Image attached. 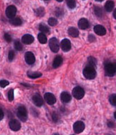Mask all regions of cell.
I'll use <instances>...</instances> for the list:
<instances>
[{
    "mask_svg": "<svg viewBox=\"0 0 116 135\" xmlns=\"http://www.w3.org/2000/svg\"><path fill=\"white\" fill-rule=\"evenodd\" d=\"M83 74L84 76L87 79H93L96 76V71L94 67H91L87 65L85 67L83 71Z\"/></svg>",
    "mask_w": 116,
    "mask_h": 135,
    "instance_id": "6da1fadb",
    "label": "cell"
},
{
    "mask_svg": "<svg viewBox=\"0 0 116 135\" xmlns=\"http://www.w3.org/2000/svg\"><path fill=\"white\" fill-rule=\"evenodd\" d=\"M17 116L23 122H26L27 119V112L26 107L23 105H20L17 110Z\"/></svg>",
    "mask_w": 116,
    "mask_h": 135,
    "instance_id": "7a4b0ae2",
    "label": "cell"
},
{
    "mask_svg": "<svg viewBox=\"0 0 116 135\" xmlns=\"http://www.w3.org/2000/svg\"><path fill=\"white\" fill-rule=\"evenodd\" d=\"M115 64L114 63L108 62L105 64V71L106 75L108 76H113L115 73Z\"/></svg>",
    "mask_w": 116,
    "mask_h": 135,
    "instance_id": "3957f363",
    "label": "cell"
},
{
    "mask_svg": "<svg viewBox=\"0 0 116 135\" xmlns=\"http://www.w3.org/2000/svg\"><path fill=\"white\" fill-rule=\"evenodd\" d=\"M72 95L77 99H81L84 97L85 90L82 87L77 86L72 90Z\"/></svg>",
    "mask_w": 116,
    "mask_h": 135,
    "instance_id": "277c9868",
    "label": "cell"
},
{
    "mask_svg": "<svg viewBox=\"0 0 116 135\" xmlns=\"http://www.w3.org/2000/svg\"><path fill=\"white\" fill-rule=\"evenodd\" d=\"M49 47L53 52L57 53L58 52L60 46H59V42L57 39L56 38H52L50 39L49 42Z\"/></svg>",
    "mask_w": 116,
    "mask_h": 135,
    "instance_id": "5b68a950",
    "label": "cell"
},
{
    "mask_svg": "<svg viewBox=\"0 0 116 135\" xmlns=\"http://www.w3.org/2000/svg\"><path fill=\"white\" fill-rule=\"evenodd\" d=\"M16 13H17V8L14 6H10L9 7H7L6 10V16L9 19L15 18Z\"/></svg>",
    "mask_w": 116,
    "mask_h": 135,
    "instance_id": "8992f818",
    "label": "cell"
},
{
    "mask_svg": "<svg viewBox=\"0 0 116 135\" xmlns=\"http://www.w3.org/2000/svg\"><path fill=\"white\" fill-rule=\"evenodd\" d=\"M85 125L82 121H77L73 126V129L77 134L80 133L85 130Z\"/></svg>",
    "mask_w": 116,
    "mask_h": 135,
    "instance_id": "52a82bcc",
    "label": "cell"
},
{
    "mask_svg": "<svg viewBox=\"0 0 116 135\" xmlns=\"http://www.w3.org/2000/svg\"><path fill=\"white\" fill-rule=\"evenodd\" d=\"M25 61L26 63L29 65L34 64L35 62V58L34 54L32 52H27L26 53L25 56H24Z\"/></svg>",
    "mask_w": 116,
    "mask_h": 135,
    "instance_id": "ba28073f",
    "label": "cell"
},
{
    "mask_svg": "<svg viewBox=\"0 0 116 135\" xmlns=\"http://www.w3.org/2000/svg\"><path fill=\"white\" fill-rule=\"evenodd\" d=\"M10 128L14 132H17L21 128V124L18 120L16 119H12L9 122Z\"/></svg>",
    "mask_w": 116,
    "mask_h": 135,
    "instance_id": "9c48e42d",
    "label": "cell"
},
{
    "mask_svg": "<svg viewBox=\"0 0 116 135\" xmlns=\"http://www.w3.org/2000/svg\"><path fill=\"white\" fill-rule=\"evenodd\" d=\"M44 97L46 102L49 105H53L56 103V98L52 93H46L44 94Z\"/></svg>",
    "mask_w": 116,
    "mask_h": 135,
    "instance_id": "30bf717a",
    "label": "cell"
},
{
    "mask_svg": "<svg viewBox=\"0 0 116 135\" xmlns=\"http://www.w3.org/2000/svg\"><path fill=\"white\" fill-rule=\"evenodd\" d=\"M61 47H62V50L65 52L69 51L71 48V44L70 41L66 38L62 40V42H61Z\"/></svg>",
    "mask_w": 116,
    "mask_h": 135,
    "instance_id": "8fae6325",
    "label": "cell"
},
{
    "mask_svg": "<svg viewBox=\"0 0 116 135\" xmlns=\"http://www.w3.org/2000/svg\"><path fill=\"white\" fill-rule=\"evenodd\" d=\"M32 101L34 104L37 107H41L43 104V100L39 94L36 93L32 97Z\"/></svg>",
    "mask_w": 116,
    "mask_h": 135,
    "instance_id": "7c38bea8",
    "label": "cell"
},
{
    "mask_svg": "<svg viewBox=\"0 0 116 135\" xmlns=\"http://www.w3.org/2000/svg\"><path fill=\"white\" fill-rule=\"evenodd\" d=\"M78 27L81 30H86L89 27V23L88 20L86 18H81L78 22Z\"/></svg>",
    "mask_w": 116,
    "mask_h": 135,
    "instance_id": "4fadbf2b",
    "label": "cell"
},
{
    "mask_svg": "<svg viewBox=\"0 0 116 135\" xmlns=\"http://www.w3.org/2000/svg\"><path fill=\"white\" fill-rule=\"evenodd\" d=\"M94 30L95 33L97 34L99 36L105 35L106 33V28L103 27V26L101 25L95 26L94 28Z\"/></svg>",
    "mask_w": 116,
    "mask_h": 135,
    "instance_id": "5bb4252c",
    "label": "cell"
},
{
    "mask_svg": "<svg viewBox=\"0 0 116 135\" xmlns=\"http://www.w3.org/2000/svg\"><path fill=\"white\" fill-rule=\"evenodd\" d=\"M21 41L24 44L29 45L32 44V42L34 41V38L33 36L31 35L26 34L22 37Z\"/></svg>",
    "mask_w": 116,
    "mask_h": 135,
    "instance_id": "9a60e30c",
    "label": "cell"
},
{
    "mask_svg": "<svg viewBox=\"0 0 116 135\" xmlns=\"http://www.w3.org/2000/svg\"><path fill=\"white\" fill-rule=\"evenodd\" d=\"M60 97L62 101L64 103H69L71 100V96L70 95L69 93L66 91L62 92V94H61Z\"/></svg>",
    "mask_w": 116,
    "mask_h": 135,
    "instance_id": "2e32d148",
    "label": "cell"
},
{
    "mask_svg": "<svg viewBox=\"0 0 116 135\" xmlns=\"http://www.w3.org/2000/svg\"><path fill=\"white\" fill-rule=\"evenodd\" d=\"M63 62V58L61 56H57L55 58L54 62H53L52 66L54 69L58 68V67H60L61 65H62Z\"/></svg>",
    "mask_w": 116,
    "mask_h": 135,
    "instance_id": "e0dca14e",
    "label": "cell"
},
{
    "mask_svg": "<svg viewBox=\"0 0 116 135\" xmlns=\"http://www.w3.org/2000/svg\"><path fill=\"white\" fill-rule=\"evenodd\" d=\"M68 33L73 38H77L79 35L78 30L76 27H71L68 28Z\"/></svg>",
    "mask_w": 116,
    "mask_h": 135,
    "instance_id": "ac0fdd59",
    "label": "cell"
},
{
    "mask_svg": "<svg viewBox=\"0 0 116 135\" xmlns=\"http://www.w3.org/2000/svg\"><path fill=\"white\" fill-rule=\"evenodd\" d=\"M114 2L112 1V0H108V1H106V3L105 4V10L107 12H110L113 11V9H114Z\"/></svg>",
    "mask_w": 116,
    "mask_h": 135,
    "instance_id": "d6986e66",
    "label": "cell"
},
{
    "mask_svg": "<svg viewBox=\"0 0 116 135\" xmlns=\"http://www.w3.org/2000/svg\"><path fill=\"white\" fill-rule=\"evenodd\" d=\"M42 74L40 72H38V71H28L27 72V76H29L30 78L32 79H35L38 78H40Z\"/></svg>",
    "mask_w": 116,
    "mask_h": 135,
    "instance_id": "ffe728a7",
    "label": "cell"
},
{
    "mask_svg": "<svg viewBox=\"0 0 116 135\" xmlns=\"http://www.w3.org/2000/svg\"><path fill=\"white\" fill-rule=\"evenodd\" d=\"M10 23L15 26H19L22 24V20L20 18H13L10 20Z\"/></svg>",
    "mask_w": 116,
    "mask_h": 135,
    "instance_id": "44dd1931",
    "label": "cell"
},
{
    "mask_svg": "<svg viewBox=\"0 0 116 135\" xmlns=\"http://www.w3.org/2000/svg\"><path fill=\"white\" fill-rule=\"evenodd\" d=\"M35 13L36 16H37L38 17H43V16L45 15V9L43 7H38L36 9H35Z\"/></svg>",
    "mask_w": 116,
    "mask_h": 135,
    "instance_id": "7402d4cb",
    "label": "cell"
},
{
    "mask_svg": "<svg viewBox=\"0 0 116 135\" xmlns=\"http://www.w3.org/2000/svg\"><path fill=\"white\" fill-rule=\"evenodd\" d=\"M87 62H88V64H87L88 65H90V66L94 67V68L97 67V60L92 56L89 57L88 59H87Z\"/></svg>",
    "mask_w": 116,
    "mask_h": 135,
    "instance_id": "603a6c76",
    "label": "cell"
},
{
    "mask_svg": "<svg viewBox=\"0 0 116 135\" xmlns=\"http://www.w3.org/2000/svg\"><path fill=\"white\" fill-rule=\"evenodd\" d=\"M38 40L41 44H46L47 42V37L43 33H40L38 35Z\"/></svg>",
    "mask_w": 116,
    "mask_h": 135,
    "instance_id": "cb8c5ba5",
    "label": "cell"
},
{
    "mask_svg": "<svg viewBox=\"0 0 116 135\" xmlns=\"http://www.w3.org/2000/svg\"><path fill=\"white\" fill-rule=\"evenodd\" d=\"M39 30L43 33H48L50 32V29L48 26L44 24H41L39 26Z\"/></svg>",
    "mask_w": 116,
    "mask_h": 135,
    "instance_id": "d4e9b609",
    "label": "cell"
},
{
    "mask_svg": "<svg viewBox=\"0 0 116 135\" xmlns=\"http://www.w3.org/2000/svg\"><path fill=\"white\" fill-rule=\"evenodd\" d=\"M94 13L98 17H101L103 14L102 9L99 6H95L94 7Z\"/></svg>",
    "mask_w": 116,
    "mask_h": 135,
    "instance_id": "484cf974",
    "label": "cell"
},
{
    "mask_svg": "<svg viewBox=\"0 0 116 135\" xmlns=\"http://www.w3.org/2000/svg\"><path fill=\"white\" fill-rule=\"evenodd\" d=\"M66 3L68 7L71 9H74L76 6V0H66Z\"/></svg>",
    "mask_w": 116,
    "mask_h": 135,
    "instance_id": "4316f807",
    "label": "cell"
},
{
    "mask_svg": "<svg viewBox=\"0 0 116 135\" xmlns=\"http://www.w3.org/2000/svg\"><path fill=\"white\" fill-rule=\"evenodd\" d=\"M14 47L18 51H21L23 49V45L18 40L15 41V42H14Z\"/></svg>",
    "mask_w": 116,
    "mask_h": 135,
    "instance_id": "83f0119b",
    "label": "cell"
},
{
    "mask_svg": "<svg viewBox=\"0 0 116 135\" xmlns=\"http://www.w3.org/2000/svg\"><path fill=\"white\" fill-rule=\"evenodd\" d=\"M109 101L112 105L116 106V95L115 94H113L111 95L109 98Z\"/></svg>",
    "mask_w": 116,
    "mask_h": 135,
    "instance_id": "f1b7e54d",
    "label": "cell"
},
{
    "mask_svg": "<svg viewBox=\"0 0 116 135\" xmlns=\"http://www.w3.org/2000/svg\"><path fill=\"white\" fill-rule=\"evenodd\" d=\"M55 15L57 16V17H61V16H62L64 15L63 11L62 8L60 7L57 8L55 9Z\"/></svg>",
    "mask_w": 116,
    "mask_h": 135,
    "instance_id": "f546056e",
    "label": "cell"
},
{
    "mask_svg": "<svg viewBox=\"0 0 116 135\" xmlns=\"http://www.w3.org/2000/svg\"><path fill=\"white\" fill-rule=\"evenodd\" d=\"M58 23L57 20L54 18H50L48 20V24H49L50 26H56Z\"/></svg>",
    "mask_w": 116,
    "mask_h": 135,
    "instance_id": "4dcf8cb0",
    "label": "cell"
},
{
    "mask_svg": "<svg viewBox=\"0 0 116 135\" xmlns=\"http://www.w3.org/2000/svg\"><path fill=\"white\" fill-rule=\"evenodd\" d=\"M8 99L10 101H13L14 99V93H13V90L11 89L8 93Z\"/></svg>",
    "mask_w": 116,
    "mask_h": 135,
    "instance_id": "1f68e13d",
    "label": "cell"
},
{
    "mask_svg": "<svg viewBox=\"0 0 116 135\" xmlns=\"http://www.w3.org/2000/svg\"><path fill=\"white\" fill-rule=\"evenodd\" d=\"M14 58H15V52L13 50H10L8 54V58L10 61H12L13 60Z\"/></svg>",
    "mask_w": 116,
    "mask_h": 135,
    "instance_id": "d6a6232c",
    "label": "cell"
},
{
    "mask_svg": "<svg viewBox=\"0 0 116 135\" xmlns=\"http://www.w3.org/2000/svg\"><path fill=\"white\" fill-rule=\"evenodd\" d=\"M52 118L53 121L55 122H57L59 120V116L58 114L56 113V112H53V113L52 114Z\"/></svg>",
    "mask_w": 116,
    "mask_h": 135,
    "instance_id": "836d02e7",
    "label": "cell"
},
{
    "mask_svg": "<svg viewBox=\"0 0 116 135\" xmlns=\"http://www.w3.org/2000/svg\"><path fill=\"white\" fill-rule=\"evenodd\" d=\"M9 84V81L6 80H2L0 81V87L2 88H4L6 86H7Z\"/></svg>",
    "mask_w": 116,
    "mask_h": 135,
    "instance_id": "e575fe53",
    "label": "cell"
},
{
    "mask_svg": "<svg viewBox=\"0 0 116 135\" xmlns=\"http://www.w3.org/2000/svg\"><path fill=\"white\" fill-rule=\"evenodd\" d=\"M4 38L5 40L7 42H11L12 41L11 36L10 35L9 33H4Z\"/></svg>",
    "mask_w": 116,
    "mask_h": 135,
    "instance_id": "d590c367",
    "label": "cell"
},
{
    "mask_svg": "<svg viewBox=\"0 0 116 135\" xmlns=\"http://www.w3.org/2000/svg\"><path fill=\"white\" fill-rule=\"evenodd\" d=\"M88 40L90 42H94L95 41V37L92 34L89 35L88 36Z\"/></svg>",
    "mask_w": 116,
    "mask_h": 135,
    "instance_id": "8d00e7d4",
    "label": "cell"
},
{
    "mask_svg": "<svg viewBox=\"0 0 116 135\" xmlns=\"http://www.w3.org/2000/svg\"><path fill=\"white\" fill-rule=\"evenodd\" d=\"M108 126L110 128H113L114 127V122L113 121H109L108 122Z\"/></svg>",
    "mask_w": 116,
    "mask_h": 135,
    "instance_id": "74e56055",
    "label": "cell"
},
{
    "mask_svg": "<svg viewBox=\"0 0 116 135\" xmlns=\"http://www.w3.org/2000/svg\"><path fill=\"white\" fill-rule=\"evenodd\" d=\"M4 118V113L1 108H0V121L3 119Z\"/></svg>",
    "mask_w": 116,
    "mask_h": 135,
    "instance_id": "f35d334b",
    "label": "cell"
},
{
    "mask_svg": "<svg viewBox=\"0 0 116 135\" xmlns=\"http://www.w3.org/2000/svg\"><path fill=\"white\" fill-rule=\"evenodd\" d=\"M115 12H116V11H115V10H114V13H113V16H114V17L115 19V18H116V15H115Z\"/></svg>",
    "mask_w": 116,
    "mask_h": 135,
    "instance_id": "ab89813d",
    "label": "cell"
},
{
    "mask_svg": "<svg viewBox=\"0 0 116 135\" xmlns=\"http://www.w3.org/2000/svg\"><path fill=\"white\" fill-rule=\"evenodd\" d=\"M96 1H99V2H102L103 1H104V0H95Z\"/></svg>",
    "mask_w": 116,
    "mask_h": 135,
    "instance_id": "60d3db41",
    "label": "cell"
},
{
    "mask_svg": "<svg viewBox=\"0 0 116 135\" xmlns=\"http://www.w3.org/2000/svg\"><path fill=\"white\" fill-rule=\"evenodd\" d=\"M57 1L58 2H62L63 0H57Z\"/></svg>",
    "mask_w": 116,
    "mask_h": 135,
    "instance_id": "b9f144b4",
    "label": "cell"
},
{
    "mask_svg": "<svg viewBox=\"0 0 116 135\" xmlns=\"http://www.w3.org/2000/svg\"><path fill=\"white\" fill-rule=\"evenodd\" d=\"M114 118L115 119V118H116V116H115V112H114Z\"/></svg>",
    "mask_w": 116,
    "mask_h": 135,
    "instance_id": "7bdbcfd3",
    "label": "cell"
},
{
    "mask_svg": "<svg viewBox=\"0 0 116 135\" xmlns=\"http://www.w3.org/2000/svg\"><path fill=\"white\" fill-rule=\"evenodd\" d=\"M44 1H49V0H44Z\"/></svg>",
    "mask_w": 116,
    "mask_h": 135,
    "instance_id": "ee69618b",
    "label": "cell"
}]
</instances>
